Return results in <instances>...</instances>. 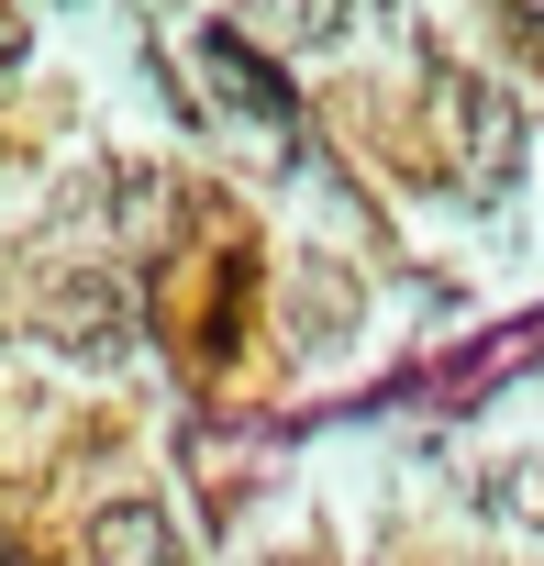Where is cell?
Here are the masks:
<instances>
[{
    "label": "cell",
    "mask_w": 544,
    "mask_h": 566,
    "mask_svg": "<svg viewBox=\"0 0 544 566\" xmlns=\"http://www.w3.org/2000/svg\"><path fill=\"white\" fill-rule=\"evenodd\" d=\"M422 112H433V145H444L456 189H500V178H511V156H522V123H511V101H500L489 78H467V67H433Z\"/></svg>",
    "instance_id": "6da1fadb"
},
{
    "label": "cell",
    "mask_w": 544,
    "mask_h": 566,
    "mask_svg": "<svg viewBox=\"0 0 544 566\" xmlns=\"http://www.w3.org/2000/svg\"><path fill=\"white\" fill-rule=\"evenodd\" d=\"M0 566H23V555H0Z\"/></svg>",
    "instance_id": "5b68a950"
},
{
    "label": "cell",
    "mask_w": 544,
    "mask_h": 566,
    "mask_svg": "<svg viewBox=\"0 0 544 566\" xmlns=\"http://www.w3.org/2000/svg\"><path fill=\"white\" fill-rule=\"evenodd\" d=\"M200 67H211L222 112H244V123H255L266 145H290V134H301V101H290V78L266 67V56H255V45H244L233 23H211V34H200Z\"/></svg>",
    "instance_id": "7a4b0ae2"
},
{
    "label": "cell",
    "mask_w": 544,
    "mask_h": 566,
    "mask_svg": "<svg viewBox=\"0 0 544 566\" xmlns=\"http://www.w3.org/2000/svg\"><path fill=\"white\" fill-rule=\"evenodd\" d=\"M500 34H511V45H533V56H544V12H500Z\"/></svg>",
    "instance_id": "277c9868"
},
{
    "label": "cell",
    "mask_w": 544,
    "mask_h": 566,
    "mask_svg": "<svg viewBox=\"0 0 544 566\" xmlns=\"http://www.w3.org/2000/svg\"><path fill=\"white\" fill-rule=\"evenodd\" d=\"M90 555H101V566H189L156 500H112V511L90 522Z\"/></svg>",
    "instance_id": "3957f363"
}]
</instances>
